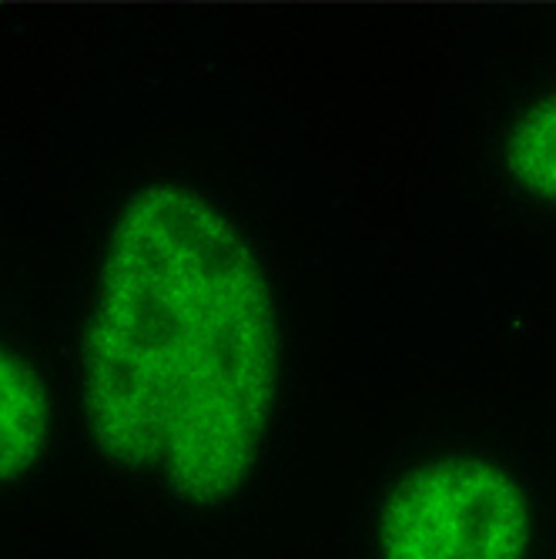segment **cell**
<instances>
[{
	"instance_id": "cell-3",
	"label": "cell",
	"mask_w": 556,
	"mask_h": 559,
	"mask_svg": "<svg viewBox=\"0 0 556 559\" xmlns=\"http://www.w3.org/2000/svg\"><path fill=\"white\" fill-rule=\"evenodd\" d=\"M476 168L513 222L556 231V58L530 68L489 108Z\"/></svg>"
},
{
	"instance_id": "cell-1",
	"label": "cell",
	"mask_w": 556,
	"mask_h": 559,
	"mask_svg": "<svg viewBox=\"0 0 556 559\" xmlns=\"http://www.w3.org/2000/svg\"><path fill=\"white\" fill-rule=\"evenodd\" d=\"M295 338L275 245L218 181H128L91 241L74 402L94 463L185 520H232L272 483Z\"/></svg>"
},
{
	"instance_id": "cell-2",
	"label": "cell",
	"mask_w": 556,
	"mask_h": 559,
	"mask_svg": "<svg viewBox=\"0 0 556 559\" xmlns=\"http://www.w3.org/2000/svg\"><path fill=\"white\" fill-rule=\"evenodd\" d=\"M352 559H556V479L507 432H416L366 479Z\"/></svg>"
},
{
	"instance_id": "cell-4",
	"label": "cell",
	"mask_w": 556,
	"mask_h": 559,
	"mask_svg": "<svg viewBox=\"0 0 556 559\" xmlns=\"http://www.w3.org/2000/svg\"><path fill=\"white\" fill-rule=\"evenodd\" d=\"M61 442V392L37 342L0 319V496L34 486Z\"/></svg>"
}]
</instances>
